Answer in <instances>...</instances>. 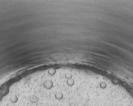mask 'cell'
<instances>
[{
  "label": "cell",
  "mask_w": 133,
  "mask_h": 106,
  "mask_svg": "<svg viewBox=\"0 0 133 106\" xmlns=\"http://www.w3.org/2000/svg\"><path fill=\"white\" fill-rule=\"evenodd\" d=\"M43 85H44V87L46 89H51L53 87V82L51 80H47L46 81H44Z\"/></svg>",
  "instance_id": "cell-1"
},
{
  "label": "cell",
  "mask_w": 133,
  "mask_h": 106,
  "mask_svg": "<svg viewBox=\"0 0 133 106\" xmlns=\"http://www.w3.org/2000/svg\"><path fill=\"white\" fill-rule=\"evenodd\" d=\"M29 101H30L31 103H33V104H35V103H37L39 101V98L37 97H36V95H31V96L29 97Z\"/></svg>",
  "instance_id": "cell-2"
},
{
  "label": "cell",
  "mask_w": 133,
  "mask_h": 106,
  "mask_svg": "<svg viewBox=\"0 0 133 106\" xmlns=\"http://www.w3.org/2000/svg\"><path fill=\"white\" fill-rule=\"evenodd\" d=\"M10 100L12 103H16L18 101V97H17L16 95H12L10 97Z\"/></svg>",
  "instance_id": "cell-3"
},
{
  "label": "cell",
  "mask_w": 133,
  "mask_h": 106,
  "mask_svg": "<svg viewBox=\"0 0 133 106\" xmlns=\"http://www.w3.org/2000/svg\"><path fill=\"white\" fill-rule=\"evenodd\" d=\"M54 97H55V98H57V99L60 100V99H62L63 97V95L62 92H57V94H55Z\"/></svg>",
  "instance_id": "cell-4"
},
{
  "label": "cell",
  "mask_w": 133,
  "mask_h": 106,
  "mask_svg": "<svg viewBox=\"0 0 133 106\" xmlns=\"http://www.w3.org/2000/svg\"><path fill=\"white\" fill-rule=\"evenodd\" d=\"M66 83L69 86H73L74 84V80L72 79V78H70V79H68L67 81H66Z\"/></svg>",
  "instance_id": "cell-5"
},
{
  "label": "cell",
  "mask_w": 133,
  "mask_h": 106,
  "mask_svg": "<svg viewBox=\"0 0 133 106\" xmlns=\"http://www.w3.org/2000/svg\"><path fill=\"white\" fill-rule=\"evenodd\" d=\"M55 73H56V70H54V68H51V69L48 70V74L51 75V76L54 75L55 74Z\"/></svg>",
  "instance_id": "cell-6"
},
{
  "label": "cell",
  "mask_w": 133,
  "mask_h": 106,
  "mask_svg": "<svg viewBox=\"0 0 133 106\" xmlns=\"http://www.w3.org/2000/svg\"><path fill=\"white\" fill-rule=\"evenodd\" d=\"M65 78H66L70 79V78H72V74H71V73H66V74H65Z\"/></svg>",
  "instance_id": "cell-7"
}]
</instances>
